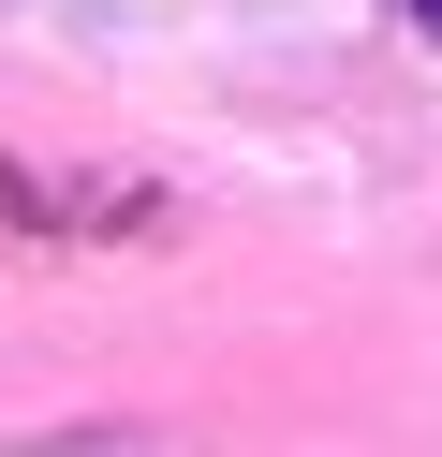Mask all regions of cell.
Returning <instances> with one entry per match:
<instances>
[{"mask_svg":"<svg viewBox=\"0 0 442 457\" xmlns=\"http://www.w3.org/2000/svg\"><path fill=\"white\" fill-rule=\"evenodd\" d=\"M413 15H428V30H442V0H413Z\"/></svg>","mask_w":442,"mask_h":457,"instance_id":"1","label":"cell"}]
</instances>
